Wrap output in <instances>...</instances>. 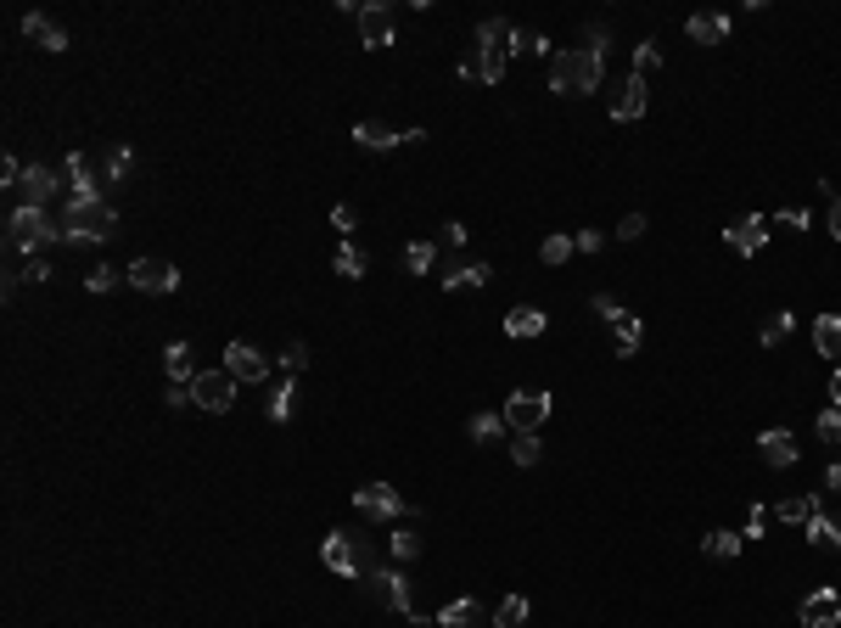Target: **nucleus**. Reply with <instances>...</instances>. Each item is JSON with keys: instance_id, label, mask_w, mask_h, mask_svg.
<instances>
[{"instance_id": "obj_47", "label": "nucleus", "mask_w": 841, "mask_h": 628, "mask_svg": "<svg viewBox=\"0 0 841 628\" xmlns=\"http://www.w3.org/2000/svg\"><path fill=\"white\" fill-rule=\"evenodd\" d=\"M516 51H539V57H544V51H550V40H544L539 29H516Z\"/></svg>"}, {"instance_id": "obj_57", "label": "nucleus", "mask_w": 841, "mask_h": 628, "mask_svg": "<svg viewBox=\"0 0 841 628\" xmlns=\"http://www.w3.org/2000/svg\"><path fill=\"white\" fill-rule=\"evenodd\" d=\"M825 488H836V494H841V455L830 460V471H825Z\"/></svg>"}, {"instance_id": "obj_41", "label": "nucleus", "mask_w": 841, "mask_h": 628, "mask_svg": "<svg viewBox=\"0 0 841 628\" xmlns=\"http://www.w3.org/2000/svg\"><path fill=\"white\" fill-rule=\"evenodd\" d=\"M813 432H819V438H825L830 449H841V410H836V404H830V410L819 415V421H813Z\"/></svg>"}, {"instance_id": "obj_5", "label": "nucleus", "mask_w": 841, "mask_h": 628, "mask_svg": "<svg viewBox=\"0 0 841 628\" xmlns=\"http://www.w3.org/2000/svg\"><path fill=\"white\" fill-rule=\"evenodd\" d=\"M365 584H371V595L382 600V606H393L399 617H410L415 628H427V612H415V600H410V578H404V572L376 567V572H365Z\"/></svg>"}, {"instance_id": "obj_32", "label": "nucleus", "mask_w": 841, "mask_h": 628, "mask_svg": "<svg viewBox=\"0 0 841 628\" xmlns=\"http://www.w3.org/2000/svg\"><path fill=\"white\" fill-rule=\"evenodd\" d=\"M505 427H511V421H505V410H499V415H471V421H466V432H471L477 443H494Z\"/></svg>"}, {"instance_id": "obj_40", "label": "nucleus", "mask_w": 841, "mask_h": 628, "mask_svg": "<svg viewBox=\"0 0 841 628\" xmlns=\"http://www.w3.org/2000/svg\"><path fill=\"white\" fill-rule=\"evenodd\" d=\"M539 258H544V264H567V258H572V236H544Z\"/></svg>"}, {"instance_id": "obj_44", "label": "nucleus", "mask_w": 841, "mask_h": 628, "mask_svg": "<svg viewBox=\"0 0 841 628\" xmlns=\"http://www.w3.org/2000/svg\"><path fill=\"white\" fill-rule=\"evenodd\" d=\"M645 236V214H623L617 219V242H640Z\"/></svg>"}, {"instance_id": "obj_55", "label": "nucleus", "mask_w": 841, "mask_h": 628, "mask_svg": "<svg viewBox=\"0 0 841 628\" xmlns=\"http://www.w3.org/2000/svg\"><path fill=\"white\" fill-rule=\"evenodd\" d=\"M584 40H589V51H595V57H606V29H600V23H589Z\"/></svg>"}, {"instance_id": "obj_43", "label": "nucleus", "mask_w": 841, "mask_h": 628, "mask_svg": "<svg viewBox=\"0 0 841 628\" xmlns=\"http://www.w3.org/2000/svg\"><path fill=\"white\" fill-rule=\"evenodd\" d=\"M393 556H399V561H415V556H421V533H415V528H399V533H393Z\"/></svg>"}, {"instance_id": "obj_28", "label": "nucleus", "mask_w": 841, "mask_h": 628, "mask_svg": "<svg viewBox=\"0 0 841 628\" xmlns=\"http://www.w3.org/2000/svg\"><path fill=\"white\" fill-rule=\"evenodd\" d=\"M741 533H729V528H713L707 539H701V556H713V561H735L741 556Z\"/></svg>"}, {"instance_id": "obj_27", "label": "nucleus", "mask_w": 841, "mask_h": 628, "mask_svg": "<svg viewBox=\"0 0 841 628\" xmlns=\"http://www.w3.org/2000/svg\"><path fill=\"white\" fill-rule=\"evenodd\" d=\"M685 29H690V40H696V45H718V40L729 34V17H718V12H696Z\"/></svg>"}, {"instance_id": "obj_36", "label": "nucleus", "mask_w": 841, "mask_h": 628, "mask_svg": "<svg viewBox=\"0 0 841 628\" xmlns=\"http://www.w3.org/2000/svg\"><path fill=\"white\" fill-rule=\"evenodd\" d=\"M802 533H808L813 544H825V550H841V528H836V522H830L825 511L813 516V522H808V528H802Z\"/></svg>"}, {"instance_id": "obj_53", "label": "nucleus", "mask_w": 841, "mask_h": 628, "mask_svg": "<svg viewBox=\"0 0 841 628\" xmlns=\"http://www.w3.org/2000/svg\"><path fill=\"white\" fill-rule=\"evenodd\" d=\"M774 225H791L802 236V230H808V214H802V208H785V214H774Z\"/></svg>"}, {"instance_id": "obj_24", "label": "nucleus", "mask_w": 841, "mask_h": 628, "mask_svg": "<svg viewBox=\"0 0 841 628\" xmlns=\"http://www.w3.org/2000/svg\"><path fill=\"white\" fill-rule=\"evenodd\" d=\"M438 628H483V606L477 600H449L438 612Z\"/></svg>"}, {"instance_id": "obj_4", "label": "nucleus", "mask_w": 841, "mask_h": 628, "mask_svg": "<svg viewBox=\"0 0 841 628\" xmlns=\"http://www.w3.org/2000/svg\"><path fill=\"white\" fill-rule=\"evenodd\" d=\"M113 230H118L113 197L107 202H68V214H62V236H68V242H113Z\"/></svg>"}, {"instance_id": "obj_23", "label": "nucleus", "mask_w": 841, "mask_h": 628, "mask_svg": "<svg viewBox=\"0 0 841 628\" xmlns=\"http://www.w3.org/2000/svg\"><path fill=\"white\" fill-rule=\"evenodd\" d=\"M813 348L825 359H841V314H819L813 320Z\"/></svg>"}, {"instance_id": "obj_11", "label": "nucleus", "mask_w": 841, "mask_h": 628, "mask_svg": "<svg viewBox=\"0 0 841 628\" xmlns=\"http://www.w3.org/2000/svg\"><path fill=\"white\" fill-rule=\"evenodd\" d=\"M354 505H359L365 522H393V516H404V500H399V488L393 483H365L354 494Z\"/></svg>"}, {"instance_id": "obj_56", "label": "nucleus", "mask_w": 841, "mask_h": 628, "mask_svg": "<svg viewBox=\"0 0 841 628\" xmlns=\"http://www.w3.org/2000/svg\"><path fill=\"white\" fill-rule=\"evenodd\" d=\"M830 236L841 242V197H830Z\"/></svg>"}, {"instance_id": "obj_17", "label": "nucleus", "mask_w": 841, "mask_h": 628, "mask_svg": "<svg viewBox=\"0 0 841 628\" xmlns=\"http://www.w3.org/2000/svg\"><path fill=\"white\" fill-rule=\"evenodd\" d=\"M23 34H29L40 51H68V29H62L57 17H45V12H29V17H23Z\"/></svg>"}, {"instance_id": "obj_6", "label": "nucleus", "mask_w": 841, "mask_h": 628, "mask_svg": "<svg viewBox=\"0 0 841 628\" xmlns=\"http://www.w3.org/2000/svg\"><path fill=\"white\" fill-rule=\"evenodd\" d=\"M236 376L225 371V365H219V371H197L191 376V404H197V410H214V415H225L230 404H236Z\"/></svg>"}, {"instance_id": "obj_52", "label": "nucleus", "mask_w": 841, "mask_h": 628, "mask_svg": "<svg viewBox=\"0 0 841 628\" xmlns=\"http://www.w3.org/2000/svg\"><path fill=\"white\" fill-rule=\"evenodd\" d=\"M572 247H578V253H600V247H606V236H600V230H578V236H572Z\"/></svg>"}, {"instance_id": "obj_21", "label": "nucleus", "mask_w": 841, "mask_h": 628, "mask_svg": "<svg viewBox=\"0 0 841 628\" xmlns=\"http://www.w3.org/2000/svg\"><path fill=\"white\" fill-rule=\"evenodd\" d=\"M612 118H617V124H634V118H645V79H640V73H628V85H623V96H617Z\"/></svg>"}, {"instance_id": "obj_29", "label": "nucleus", "mask_w": 841, "mask_h": 628, "mask_svg": "<svg viewBox=\"0 0 841 628\" xmlns=\"http://www.w3.org/2000/svg\"><path fill=\"white\" fill-rule=\"evenodd\" d=\"M331 270L348 275V281H359V275L371 270V253H365V247H354V242H343V247H337V258H331Z\"/></svg>"}, {"instance_id": "obj_13", "label": "nucleus", "mask_w": 841, "mask_h": 628, "mask_svg": "<svg viewBox=\"0 0 841 628\" xmlns=\"http://www.w3.org/2000/svg\"><path fill=\"white\" fill-rule=\"evenodd\" d=\"M797 617H802V628H841V595L836 589H813L797 606Z\"/></svg>"}, {"instance_id": "obj_48", "label": "nucleus", "mask_w": 841, "mask_h": 628, "mask_svg": "<svg viewBox=\"0 0 841 628\" xmlns=\"http://www.w3.org/2000/svg\"><path fill=\"white\" fill-rule=\"evenodd\" d=\"M17 275L40 286V281H51V264H45V258H23V270H17Z\"/></svg>"}, {"instance_id": "obj_33", "label": "nucleus", "mask_w": 841, "mask_h": 628, "mask_svg": "<svg viewBox=\"0 0 841 628\" xmlns=\"http://www.w3.org/2000/svg\"><path fill=\"white\" fill-rule=\"evenodd\" d=\"M539 455H544L539 432H516V438H511V460H516V466H539Z\"/></svg>"}, {"instance_id": "obj_31", "label": "nucleus", "mask_w": 841, "mask_h": 628, "mask_svg": "<svg viewBox=\"0 0 841 628\" xmlns=\"http://www.w3.org/2000/svg\"><path fill=\"white\" fill-rule=\"evenodd\" d=\"M432 264H438V242H410L404 247V270L410 275H427Z\"/></svg>"}, {"instance_id": "obj_25", "label": "nucleus", "mask_w": 841, "mask_h": 628, "mask_svg": "<svg viewBox=\"0 0 841 628\" xmlns=\"http://www.w3.org/2000/svg\"><path fill=\"white\" fill-rule=\"evenodd\" d=\"M774 516H780V522H791V528H808L813 516H819V500H813V494H791V500L774 505Z\"/></svg>"}, {"instance_id": "obj_14", "label": "nucleus", "mask_w": 841, "mask_h": 628, "mask_svg": "<svg viewBox=\"0 0 841 628\" xmlns=\"http://www.w3.org/2000/svg\"><path fill=\"white\" fill-rule=\"evenodd\" d=\"M320 561H326L337 578H359V539H348V533H326Z\"/></svg>"}, {"instance_id": "obj_45", "label": "nucleus", "mask_w": 841, "mask_h": 628, "mask_svg": "<svg viewBox=\"0 0 841 628\" xmlns=\"http://www.w3.org/2000/svg\"><path fill=\"white\" fill-rule=\"evenodd\" d=\"M763 528H769V511H763V505H752V511H746V528H741V539H763Z\"/></svg>"}, {"instance_id": "obj_58", "label": "nucleus", "mask_w": 841, "mask_h": 628, "mask_svg": "<svg viewBox=\"0 0 841 628\" xmlns=\"http://www.w3.org/2000/svg\"><path fill=\"white\" fill-rule=\"evenodd\" d=\"M830 404L841 410V365H836V376H830Z\"/></svg>"}, {"instance_id": "obj_50", "label": "nucleus", "mask_w": 841, "mask_h": 628, "mask_svg": "<svg viewBox=\"0 0 841 628\" xmlns=\"http://www.w3.org/2000/svg\"><path fill=\"white\" fill-rule=\"evenodd\" d=\"M23 169H29V163H17L12 152L0 157V186H17V180H23Z\"/></svg>"}, {"instance_id": "obj_3", "label": "nucleus", "mask_w": 841, "mask_h": 628, "mask_svg": "<svg viewBox=\"0 0 841 628\" xmlns=\"http://www.w3.org/2000/svg\"><path fill=\"white\" fill-rule=\"evenodd\" d=\"M516 51V23H505V17H488L483 29H477V79L483 85H499L505 79V62H511Z\"/></svg>"}, {"instance_id": "obj_16", "label": "nucleus", "mask_w": 841, "mask_h": 628, "mask_svg": "<svg viewBox=\"0 0 841 628\" xmlns=\"http://www.w3.org/2000/svg\"><path fill=\"white\" fill-rule=\"evenodd\" d=\"M757 449H763V460H769L774 471H785V466H797V432H785V427H769L763 438H757Z\"/></svg>"}, {"instance_id": "obj_46", "label": "nucleus", "mask_w": 841, "mask_h": 628, "mask_svg": "<svg viewBox=\"0 0 841 628\" xmlns=\"http://www.w3.org/2000/svg\"><path fill=\"white\" fill-rule=\"evenodd\" d=\"M589 303H595V314H600V320H606V326H612L617 314H623V303H617L612 292H595V298H589Z\"/></svg>"}, {"instance_id": "obj_8", "label": "nucleus", "mask_w": 841, "mask_h": 628, "mask_svg": "<svg viewBox=\"0 0 841 628\" xmlns=\"http://www.w3.org/2000/svg\"><path fill=\"white\" fill-rule=\"evenodd\" d=\"M544 415H550V393L544 387H516L511 399H505V421H511L516 432H539L544 427Z\"/></svg>"}, {"instance_id": "obj_12", "label": "nucleus", "mask_w": 841, "mask_h": 628, "mask_svg": "<svg viewBox=\"0 0 841 628\" xmlns=\"http://www.w3.org/2000/svg\"><path fill=\"white\" fill-rule=\"evenodd\" d=\"M57 169H45V163H29L23 169V180H17V191H23V208H51V197H57Z\"/></svg>"}, {"instance_id": "obj_49", "label": "nucleus", "mask_w": 841, "mask_h": 628, "mask_svg": "<svg viewBox=\"0 0 841 628\" xmlns=\"http://www.w3.org/2000/svg\"><path fill=\"white\" fill-rule=\"evenodd\" d=\"M331 225H337V230H343V236H348V230H354V225H359V214H354V202H337V208H331Z\"/></svg>"}, {"instance_id": "obj_26", "label": "nucleus", "mask_w": 841, "mask_h": 628, "mask_svg": "<svg viewBox=\"0 0 841 628\" xmlns=\"http://www.w3.org/2000/svg\"><path fill=\"white\" fill-rule=\"evenodd\" d=\"M129 169H135V152H129V146H107V152H101V180H107V186H124Z\"/></svg>"}, {"instance_id": "obj_51", "label": "nucleus", "mask_w": 841, "mask_h": 628, "mask_svg": "<svg viewBox=\"0 0 841 628\" xmlns=\"http://www.w3.org/2000/svg\"><path fill=\"white\" fill-rule=\"evenodd\" d=\"M163 404H169V410H186V404H191V382H169Z\"/></svg>"}, {"instance_id": "obj_20", "label": "nucleus", "mask_w": 841, "mask_h": 628, "mask_svg": "<svg viewBox=\"0 0 841 628\" xmlns=\"http://www.w3.org/2000/svg\"><path fill=\"white\" fill-rule=\"evenodd\" d=\"M544 326H550V314L533 309V303H522V309L505 314V337H544Z\"/></svg>"}, {"instance_id": "obj_39", "label": "nucleus", "mask_w": 841, "mask_h": 628, "mask_svg": "<svg viewBox=\"0 0 841 628\" xmlns=\"http://www.w3.org/2000/svg\"><path fill=\"white\" fill-rule=\"evenodd\" d=\"M656 68H662V45H656V40H645L640 51H634V73H640V79H651Z\"/></svg>"}, {"instance_id": "obj_1", "label": "nucleus", "mask_w": 841, "mask_h": 628, "mask_svg": "<svg viewBox=\"0 0 841 628\" xmlns=\"http://www.w3.org/2000/svg\"><path fill=\"white\" fill-rule=\"evenodd\" d=\"M606 73V57H595L589 45H572V51H550V90L556 96H589Z\"/></svg>"}, {"instance_id": "obj_10", "label": "nucleus", "mask_w": 841, "mask_h": 628, "mask_svg": "<svg viewBox=\"0 0 841 628\" xmlns=\"http://www.w3.org/2000/svg\"><path fill=\"white\" fill-rule=\"evenodd\" d=\"M225 371L236 376V382H247V387H264V382H270V371H275V365H270L264 354H258L253 343H230V348H225Z\"/></svg>"}, {"instance_id": "obj_54", "label": "nucleus", "mask_w": 841, "mask_h": 628, "mask_svg": "<svg viewBox=\"0 0 841 628\" xmlns=\"http://www.w3.org/2000/svg\"><path fill=\"white\" fill-rule=\"evenodd\" d=\"M438 236H443V247H460V242H466V225H460V219H449Z\"/></svg>"}, {"instance_id": "obj_37", "label": "nucleus", "mask_w": 841, "mask_h": 628, "mask_svg": "<svg viewBox=\"0 0 841 628\" xmlns=\"http://www.w3.org/2000/svg\"><path fill=\"white\" fill-rule=\"evenodd\" d=\"M118 281H129V270H118V264H96V270L85 275V286H90V292H113Z\"/></svg>"}, {"instance_id": "obj_38", "label": "nucleus", "mask_w": 841, "mask_h": 628, "mask_svg": "<svg viewBox=\"0 0 841 628\" xmlns=\"http://www.w3.org/2000/svg\"><path fill=\"white\" fill-rule=\"evenodd\" d=\"M791 320H797V314H769V320H763V348H780L785 343V331H791Z\"/></svg>"}, {"instance_id": "obj_34", "label": "nucleus", "mask_w": 841, "mask_h": 628, "mask_svg": "<svg viewBox=\"0 0 841 628\" xmlns=\"http://www.w3.org/2000/svg\"><path fill=\"white\" fill-rule=\"evenodd\" d=\"M522 623H528V600L505 595V600H499V612H494V628H522Z\"/></svg>"}, {"instance_id": "obj_9", "label": "nucleus", "mask_w": 841, "mask_h": 628, "mask_svg": "<svg viewBox=\"0 0 841 628\" xmlns=\"http://www.w3.org/2000/svg\"><path fill=\"white\" fill-rule=\"evenodd\" d=\"M129 286H135V292H174V286H180V270H174L169 258L146 253V258L129 264Z\"/></svg>"}, {"instance_id": "obj_30", "label": "nucleus", "mask_w": 841, "mask_h": 628, "mask_svg": "<svg viewBox=\"0 0 841 628\" xmlns=\"http://www.w3.org/2000/svg\"><path fill=\"white\" fill-rule=\"evenodd\" d=\"M163 371H169V382H191V376H197V365H191V343L163 348Z\"/></svg>"}, {"instance_id": "obj_7", "label": "nucleus", "mask_w": 841, "mask_h": 628, "mask_svg": "<svg viewBox=\"0 0 841 628\" xmlns=\"http://www.w3.org/2000/svg\"><path fill=\"white\" fill-rule=\"evenodd\" d=\"M354 23H359V40H365V51H387V45L399 40V17H393V6H382V0H365Z\"/></svg>"}, {"instance_id": "obj_15", "label": "nucleus", "mask_w": 841, "mask_h": 628, "mask_svg": "<svg viewBox=\"0 0 841 628\" xmlns=\"http://www.w3.org/2000/svg\"><path fill=\"white\" fill-rule=\"evenodd\" d=\"M724 242L735 247V253H763V247H769V219H757V214L735 219V225L724 230Z\"/></svg>"}, {"instance_id": "obj_35", "label": "nucleus", "mask_w": 841, "mask_h": 628, "mask_svg": "<svg viewBox=\"0 0 841 628\" xmlns=\"http://www.w3.org/2000/svg\"><path fill=\"white\" fill-rule=\"evenodd\" d=\"M264 415H270L275 427H281L286 415H292V376H286V382H275V387H270V404H264Z\"/></svg>"}, {"instance_id": "obj_22", "label": "nucleus", "mask_w": 841, "mask_h": 628, "mask_svg": "<svg viewBox=\"0 0 841 628\" xmlns=\"http://www.w3.org/2000/svg\"><path fill=\"white\" fill-rule=\"evenodd\" d=\"M612 343H617V354H640V343H645V326H640V314H617V320H612Z\"/></svg>"}, {"instance_id": "obj_18", "label": "nucleus", "mask_w": 841, "mask_h": 628, "mask_svg": "<svg viewBox=\"0 0 841 628\" xmlns=\"http://www.w3.org/2000/svg\"><path fill=\"white\" fill-rule=\"evenodd\" d=\"M354 141L365 146V152H393V146H399L404 135H399L393 124H387V118H359V124H354Z\"/></svg>"}, {"instance_id": "obj_42", "label": "nucleus", "mask_w": 841, "mask_h": 628, "mask_svg": "<svg viewBox=\"0 0 841 628\" xmlns=\"http://www.w3.org/2000/svg\"><path fill=\"white\" fill-rule=\"evenodd\" d=\"M275 365H281L286 376H303V365H309V348H303V343H286V348H281V359H275Z\"/></svg>"}, {"instance_id": "obj_19", "label": "nucleus", "mask_w": 841, "mask_h": 628, "mask_svg": "<svg viewBox=\"0 0 841 628\" xmlns=\"http://www.w3.org/2000/svg\"><path fill=\"white\" fill-rule=\"evenodd\" d=\"M488 281H494V270L477 264V258H455V264L443 270V292H466V286H488Z\"/></svg>"}, {"instance_id": "obj_2", "label": "nucleus", "mask_w": 841, "mask_h": 628, "mask_svg": "<svg viewBox=\"0 0 841 628\" xmlns=\"http://www.w3.org/2000/svg\"><path fill=\"white\" fill-rule=\"evenodd\" d=\"M51 242H68V236H62V225L45 214V208H12V219H6V253L45 258Z\"/></svg>"}]
</instances>
